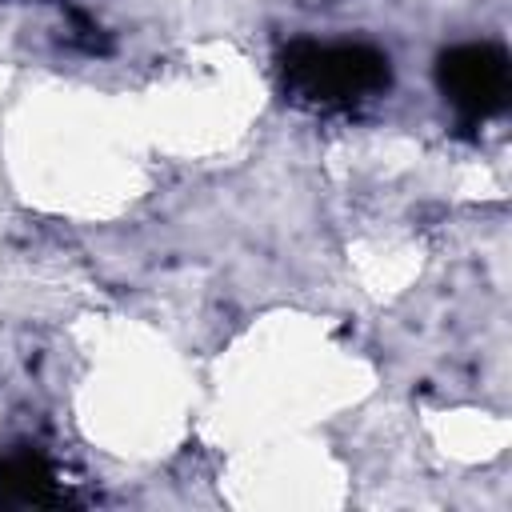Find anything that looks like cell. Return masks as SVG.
Here are the masks:
<instances>
[{"label":"cell","mask_w":512,"mask_h":512,"mask_svg":"<svg viewBox=\"0 0 512 512\" xmlns=\"http://www.w3.org/2000/svg\"><path fill=\"white\" fill-rule=\"evenodd\" d=\"M284 88L308 108H352L392 84L388 56L372 44H316L296 40L280 56Z\"/></svg>","instance_id":"6da1fadb"},{"label":"cell","mask_w":512,"mask_h":512,"mask_svg":"<svg viewBox=\"0 0 512 512\" xmlns=\"http://www.w3.org/2000/svg\"><path fill=\"white\" fill-rule=\"evenodd\" d=\"M440 92L472 120L496 116L508 104L512 92V68L508 52L496 44H456L436 64Z\"/></svg>","instance_id":"7a4b0ae2"},{"label":"cell","mask_w":512,"mask_h":512,"mask_svg":"<svg viewBox=\"0 0 512 512\" xmlns=\"http://www.w3.org/2000/svg\"><path fill=\"white\" fill-rule=\"evenodd\" d=\"M0 500L48 508V504H64L68 496L40 452H8L0 456Z\"/></svg>","instance_id":"3957f363"}]
</instances>
